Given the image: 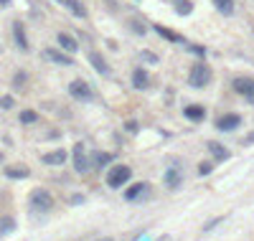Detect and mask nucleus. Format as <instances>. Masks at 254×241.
I'll list each match as a JSON object with an SVG mask.
<instances>
[{"label":"nucleus","mask_w":254,"mask_h":241,"mask_svg":"<svg viewBox=\"0 0 254 241\" xmlns=\"http://www.w3.org/2000/svg\"><path fill=\"white\" fill-rule=\"evenodd\" d=\"M28 206H31V211H36V213H46L53 206V195L46 188H36L28 198Z\"/></svg>","instance_id":"nucleus-1"},{"label":"nucleus","mask_w":254,"mask_h":241,"mask_svg":"<svg viewBox=\"0 0 254 241\" xmlns=\"http://www.w3.org/2000/svg\"><path fill=\"white\" fill-rule=\"evenodd\" d=\"M188 81H191V86H196V89H203V86L211 81V69L206 66V64H193L191 66V71H188Z\"/></svg>","instance_id":"nucleus-2"},{"label":"nucleus","mask_w":254,"mask_h":241,"mask_svg":"<svg viewBox=\"0 0 254 241\" xmlns=\"http://www.w3.org/2000/svg\"><path fill=\"white\" fill-rule=\"evenodd\" d=\"M130 178H132L130 165H112L109 173H107V185H109V188H122Z\"/></svg>","instance_id":"nucleus-3"},{"label":"nucleus","mask_w":254,"mask_h":241,"mask_svg":"<svg viewBox=\"0 0 254 241\" xmlns=\"http://www.w3.org/2000/svg\"><path fill=\"white\" fill-rule=\"evenodd\" d=\"M69 94L74 96V99H79V102H89L92 99V86L86 84V81H82V79H76V81H71L69 84Z\"/></svg>","instance_id":"nucleus-4"},{"label":"nucleus","mask_w":254,"mask_h":241,"mask_svg":"<svg viewBox=\"0 0 254 241\" xmlns=\"http://www.w3.org/2000/svg\"><path fill=\"white\" fill-rule=\"evenodd\" d=\"M74 168H76V173H86L92 168V160L86 158V150H84L82 142H79V145H74Z\"/></svg>","instance_id":"nucleus-5"},{"label":"nucleus","mask_w":254,"mask_h":241,"mask_svg":"<svg viewBox=\"0 0 254 241\" xmlns=\"http://www.w3.org/2000/svg\"><path fill=\"white\" fill-rule=\"evenodd\" d=\"M41 56L46 59V61H51V64H59V66H71V64H74L71 56H66V53H61L56 48H43Z\"/></svg>","instance_id":"nucleus-6"},{"label":"nucleus","mask_w":254,"mask_h":241,"mask_svg":"<svg viewBox=\"0 0 254 241\" xmlns=\"http://www.w3.org/2000/svg\"><path fill=\"white\" fill-rule=\"evenodd\" d=\"M234 92H239L247 102L254 104V79H234Z\"/></svg>","instance_id":"nucleus-7"},{"label":"nucleus","mask_w":254,"mask_h":241,"mask_svg":"<svg viewBox=\"0 0 254 241\" xmlns=\"http://www.w3.org/2000/svg\"><path fill=\"white\" fill-rule=\"evenodd\" d=\"M241 125V117L237 114V112H231V114H224V117H219V122H216V127L221 129V132H231V129H237Z\"/></svg>","instance_id":"nucleus-8"},{"label":"nucleus","mask_w":254,"mask_h":241,"mask_svg":"<svg viewBox=\"0 0 254 241\" xmlns=\"http://www.w3.org/2000/svg\"><path fill=\"white\" fill-rule=\"evenodd\" d=\"M86 59H89V64L97 69V74H102V76H107V74H109V66H107L104 56H102L99 51H89V53H86Z\"/></svg>","instance_id":"nucleus-9"},{"label":"nucleus","mask_w":254,"mask_h":241,"mask_svg":"<svg viewBox=\"0 0 254 241\" xmlns=\"http://www.w3.org/2000/svg\"><path fill=\"white\" fill-rule=\"evenodd\" d=\"M148 193H150L148 183H135V185H130V188H127L125 201H137V198H142V195H148Z\"/></svg>","instance_id":"nucleus-10"},{"label":"nucleus","mask_w":254,"mask_h":241,"mask_svg":"<svg viewBox=\"0 0 254 241\" xmlns=\"http://www.w3.org/2000/svg\"><path fill=\"white\" fill-rule=\"evenodd\" d=\"M41 162H43V165H64V162H66V150L46 152V155H41Z\"/></svg>","instance_id":"nucleus-11"},{"label":"nucleus","mask_w":254,"mask_h":241,"mask_svg":"<svg viewBox=\"0 0 254 241\" xmlns=\"http://www.w3.org/2000/svg\"><path fill=\"white\" fill-rule=\"evenodd\" d=\"M13 36H16V46H18L20 51H28L26 28H23V23H20V20H16V23H13Z\"/></svg>","instance_id":"nucleus-12"},{"label":"nucleus","mask_w":254,"mask_h":241,"mask_svg":"<svg viewBox=\"0 0 254 241\" xmlns=\"http://www.w3.org/2000/svg\"><path fill=\"white\" fill-rule=\"evenodd\" d=\"M28 175H31V170L26 165H8L5 168V178H10V180H26Z\"/></svg>","instance_id":"nucleus-13"},{"label":"nucleus","mask_w":254,"mask_h":241,"mask_svg":"<svg viewBox=\"0 0 254 241\" xmlns=\"http://www.w3.org/2000/svg\"><path fill=\"white\" fill-rule=\"evenodd\" d=\"M132 84H135V89H148L150 86V76L145 69H135V74H132Z\"/></svg>","instance_id":"nucleus-14"},{"label":"nucleus","mask_w":254,"mask_h":241,"mask_svg":"<svg viewBox=\"0 0 254 241\" xmlns=\"http://www.w3.org/2000/svg\"><path fill=\"white\" fill-rule=\"evenodd\" d=\"M59 3H61L64 8H69L71 16H76V18H86V8L79 3V0H59Z\"/></svg>","instance_id":"nucleus-15"},{"label":"nucleus","mask_w":254,"mask_h":241,"mask_svg":"<svg viewBox=\"0 0 254 241\" xmlns=\"http://www.w3.org/2000/svg\"><path fill=\"white\" fill-rule=\"evenodd\" d=\"M183 114L188 117V119H193V122H201V119L206 117V109H203L201 104H191V107L183 109Z\"/></svg>","instance_id":"nucleus-16"},{"label":"nucleus","mask_w":254,"mask_h":241,"mask_svg":"<svg viewBox=\"0 0 254 241\" xmlns=\"http://www.w3.org/2000/svg\"><path fill=\"white\" fill-rule=\"evenodd\" d=\"M206 147H208V152H211V155H214L216 160H226V158H229V150L221 145V142H214V140H211Z\"/></svg>","instance_id":"nucleus-17"},{"label":"nucleus","mask_w":254,"mask_h":241,"mask_svg":"<svg viewBox=\"0 0 254 241\" xmlns=\"http://www.w3.org/2000/svg\"><path fill=\"white\" fill-rule=\"evenodd\" d=\"M56 41H59V46H61L64 51H69V53H74L76 48H79V43H76L69 33H59V36H56Z\"/></svg>","instance_id":"nucleus-18"},{"label":"nucleus","mask_w":254,"mask_h":241,"mask_svg":"<svg viewBox=\"0 0 254 241\" xmlns=\"http://www.w3.org/2000/svg\"><path fill=\"white\" fill-rule=\"evenodd\" d=\"M155 33H158V36H163V38H168V41H173V43H186L178 33H173V31H168V28L160 26V23H155Z\"/></svg>","instance_id":"nucleus-19"},{"label":"nucleus","mask_w":254,"mask_h":241,"mask_svg":"<svg viewBox=\"0 0 254 241\" xmlns=\"http://www.w3.org/2000/svg\"><path fill=\"white\" fill-rule=\"evenodd\" d=\"M211 3L216 5V10L221 16H231V13H234V0H211Z\"/></svg>","instance_id":"nucleus-20"},{"label":"nucleus","mask_w":254,"mask_h":241,"mask_svg":"<svg viewBox=\"0 0 254 241\" xmlns=\"http://www.w3.org/2000/svg\"><path fill=\"white\" fill-rule=\"evenodd\" d=\"M165 183H168V188H178V185H181V170L170 168L168 173H165Z\"/></svg>","instance_id":"nucleus-21"},{"label":"nucleus","mask_w":254,"mask_h":241,"mask_svg":"<svg viewBox=\"0 0 254 241\" xmlns=\"http://www.w3.org/2000/svg\"><path fill=\"white\" fill-rule=\"evenodd\" d=\"M191 10H193L191 0H175V13H178V16H188Z\"/></svg>","instance_id":"nucleus-22"},{"label":"nucleus","mask_w":254,"mask_h":241,"mask_svg":"<svg viewBox=\"0 0 254 241\" xmlns=\"http://www.w3.org/2000/svg\"><path fill=\"white\" fill-rule=\"evenodd\" d=\"M10 231H16V221H13L10 216L0 218V236H5V234H10Z\"/></svg>","instance_id":"nucleus-23"},{"label":"nucleus","mask_w":254,"mask_h":241,"mask_svg":"<svg viewBox=\"0 0 254 241\" xmlns=\"http://www.w3.org/2000/svg\"><path fill=\"white\" fill-rule=\"evenodd\" d=\"M92 162H94L97 168H102V165H107V162H112V155H109V152H94Z\"/></svg>","instance_id":"nucleus-24"},{"label":"nucleus","mask_w":254,"mask_h":241,"mask_svg":"<svg viewBox=\"0 0 254 241\" xmlns=\"http://www.w3.org/2000/svg\"><path fill=\"white\" fill-rule=\"evenodd\" d=\"M20 122H23V125H33V122H38V114L33 112V109H23V112H20Z\"/></svg>","instance_id":"nucleus-25"},{"label":"nucleus","mask_w":254,"mask_h":241,"mask_svg":"<svg viewBox=\"0 0 254 241\" xmlns=\"http://www.w3.org/2000/svg\"><path fill=\"white\" fill-rule=\"evenodd\" d=\"M26 79H28L26 71H18V74L13 76V86H16V89H23V86H26Z\"/></svg>","instance_id":"nucleus-26"},{"label":"nucleus","mask_w":254,"mask_h":241,"mask_svg":"<svg viewBox=\"0 0 254 241\" xmlns=\"http://www.w3.org/2000/svg\"><path fill=\"white\" fill-rule=\"evenodd\" d=\"M140 59H142V61H148V64H158V56H155L152 51H142V53H140Z\"/></svg>","instance_id":"nucleus-27"},{"label":"nucleus","mask_w":254,"mask_h":241,"mask_svg":"<svg viewBox=\"0 0 254 241\" xmlns=\"http://www.w3.org/2000/svg\"><path fill=\"white\" fill-rule=\"evenodd\" d=\"M16 102H13V96L10 94H5V96H0V109H10Z\"/></svg>","instance_id":"nucleus-28"},{"label":"nucleus","mask_w":254,"mask_h":241,"mask_svg":"<svg viewBox=\"0 0 254 241\" xmlns=\"http://www.w3.org/2000/svg\"><path fill=\"white\" fill-rule=\"evenodd\" d=\"M130 28L135 31V33H145V26H140V20H130Z\"/></svg>","instance_id":"nucleus-29"},{"label":"nucleus","mask_w":254,"mask_h":241,"mask_svg":"<svg viewBox=\"0 0 254 241\" xmlns=\"http://www.w3.org/2000/svg\"><path fill=\"white\" fill-rule=\"evenodd\" d=\"M221 221H224V216H219V218H214V221H208V224L203 226V231H211V228H214L216 224H221Z\"/></svg>","instance_id":"nucleus-30"},{"label":"nucleus","mask_w":254,"mask_h":241,"mask_svg":"<svg viewBox=\"0 0 254 241\" xmlns=\"http://www.w3.org/2000/svg\"><path fill=\"white\" fill-rule=\"evenodd\" d=\"M198 173H201V175L211 173V162H201V165H198Z\"/></svg>","instance_id":"nucleus-31"},{"label":"nucleus","mask_w":254,"mask_h":241,"mask_svg":"<svg viewBox=\"0 0 254 241\" xmlns=\"http://www.w3.org/2000/svg\"><path fill=\"white\" fill-rule=\"evenodd\" d=\"M244 145H254V132H249V135L244 137Z\"/></svg>","instance_id":"nucleus-32"},{"label":"nucleus","mask_w":254,"mask_h":241,"mask_svg":"<svg viewBox=\"0 0 254 241\" xmlns=\"http://www.w3.org/2000/svg\"><path fill=\"white\" fill-rule=\"evenodd\" d=\"M0 3H3V5H8V3H10V0H0Z\"/></svg>","instance_id":"nucleus-33"},{"label":"nucleus","mask_w":254,"mask_h":241,"mask_svg":"<svg viewBox=\"0 0 254 241\" xmlns=\"http://www.w3.org/2000/svg\"><path fill=\"white\" fill-rule=\"evenodd\" d=\"M97 241H112V239H97Z\"/></svg>","instance_id":"nucleus-34"}]
</instances>
